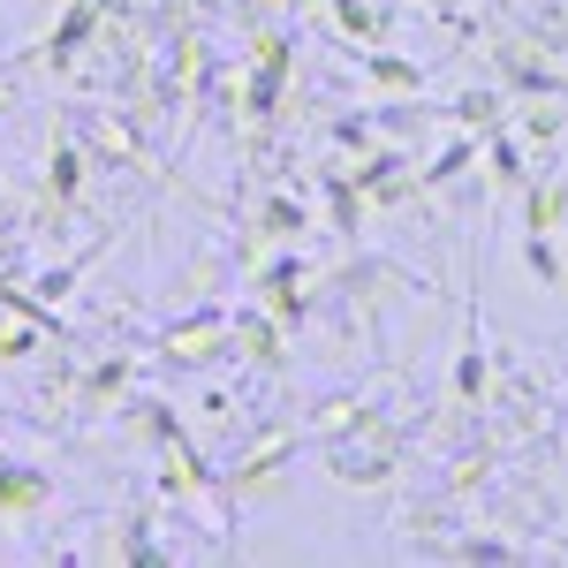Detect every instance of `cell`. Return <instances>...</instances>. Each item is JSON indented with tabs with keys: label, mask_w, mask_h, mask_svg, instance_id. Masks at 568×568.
<instances>
[{
	"label": "cell",
	"mask_w": 568,
	"mask_h": 568,
	"mask_svg": "<svg viewBox=\"0 0 568 568\" xmlns=\"http://www.w3.org/2000/svg\"><path fill=\"white\" fill-rule=\"evenodd\" d=\"M258 235H265V243L304 235V205H296V197H273V205H265V220H258Z\"/></svg>",
	"instance_id": "cell-13"
},
{
	"label": "cell",
	"mask_w": 568,
	"mask_h": 568,
	"mask_svg": "<svg viewBox=\"0 0 568 568\" xmlns=\"http://www.w3.org/2000/svg\"><path fill=\"white\" fill-rule=\"evenodd\" d=\"M364 417H372L364 402H349V394H334V402H326V409L311 417V433H318V439H342V433H364Z\"/></svg>",
	"instance_id": "cell-12"
},
{
	"label": "cell",
	"mask_w": 568,
	"mask_h": 568,
	"mask_svg": "<svg viewBox=\"0 0 568 568\" xmlns=\"http://www.w3.org/2000/svg\"><path fill=\"white\" fill-rule=\"evenodd\" d=\"M470 160H478V152H470V136H463V144H455L447 160H433V168H425V190H433V182H455L463 168H470Z\"/></svg>",
	"instance_id": "cell-17"
},
{
	"label": "cell",
	"mask_w": 568,
	"mask_h": 568,
	"mask_svg": "<svg viewBox=\"0 0 568 568\" xmlns=\"http://www.w3.org/2000/svg\"><path fill=\"white\" fill-rule=\"evenodd\" d=\"M53 8H61V0H53Z\"/></svg>",
	"instance_id": "cell-20"
},
{
	"label": "cell",
	"mask_w": 568,
	"mask_h": 568,
	"mask_svg": "<svg viewBox=\"0 0 568 568\" xmlns=\"http://www.w3.org/2000/svg\"><path fill=\"white\" fill-rule=\"evenodd\" d=\"M524 205H530V227H538V235H561V227H568V175L530 182Z\"/></svg>",
	"instance_id": "cell-8"
},
{
	"label": "cell",
	"mask_w": 568,
	"mask_h": 568,
	"mask_svg": "<svg viewBox=\"0 0 568 568\" xmlns=\"http://www.w3.org/2000/svg\"><path fill=\"white\" fill-rule=\"evenodd\" d=\"M296 281H304L296 265H273V273H265V281H258V288H265V311H273L281 326H304V311H311V296H304V288H296Z\"/></svg>",
	"instance_id": "cell-7"
},
{
	"label": "cell",
	"mask_w": 568,
	"mask_h": 568,
	"mask_svg": "<svg viewBox=\"0 0 568 568\" xmlns=\"http://www.w3.org/2000/svg\"><path fill=\"white\" fill-rule=\"evenodd\" d=\"M530 273H538L546 288H561V281H568V265H561V243H554V235H538V227H530Z\"/></svg>",
	"instance_id": "cell-15"
},
{
	"label": "cell",
	"mask_w": 568,
	"mask_h": 568,
	"mask_svg": "<svg viewBox=\"0 0 568 568\" xmlns=\"http://www.w3.org/2000/svg\"><path fill=\"white\" fill-rule=\"evenodd\" d=\"M326 16L349 31V45H379V39H387V16H379V8H364V0H326Z\"/></svg>",
	"instance_id": "cell-10"
},
{
	"label": "cell",
	"mask_w": 568,
	"mask_h": 568,
	"mask_svg": "<svg viewBox=\"0 0 568 568\" xmlns=\"http://www.w3.org/2000/svg\"><path fill=\"white\" fill-rule=\"evenodd\" d=\"M220 349H227V318H220V311H197V318L168 326V356H175V364H213Z\"/></svg>",
	"instance_id": "cell-4"
},
{
	"label": "cell",
	"mask_w": 568,
	"mask_h": 568,
	"mask_svg": "<svg viewBox=\"0 0 568 568\" xmlns=\"http://www.w3.org/2000/svg\"><path fill=\"white\" fill-rule=\"evenodd\" d=\"M16 77H23V69H16V61H0V114L16 106Z\"/></svg>",
	"instance_id": "cell-19"
},
{
	"label": "cell",
	"mask_w": 568,
	"mask_h": 568,
	"mask_svg": "<svg viewBox=\"0 0 568 568\" xmlns=\"http://www.w3.org/2000/svg\"><path fill=\"white\" fill-rule=\"evenodd\" d=\"M478 387H485V349H463V364H455V394L470 402Z\"/></svg>",
	"instance_id": "cell-18"
},
{
	"label": "cell",
	"mask_w": 568,
	"mask_h": 568,
	"mask_svg": "<svg viewBox=\"0 0 568 568\" xmlns=\"http://www.w3.org/2000/svg\"><path fill=\"white\" fill-rule=\"evenodd\" d=\"M554 130H561V106H554V91H538V99L524 106V136H530V144H546Z\"/></svg>",
	"instance_id": "cell-16"
},
{
	"label": "cell",
	"mask_w": 568,
	"mask_h": 568,
	"mask_svg": "<svg viewBox=\"0 0 568 568\" xmlns=\"http://www.w3.org/2000/svg\"><path fill=\"white\" fill-rule=\"evenodd\" d=\"M160 485L175 493V500H190V493H213V470L197 463V447L168 425V455H160Z\"/></svg>",
	"instance_id": "cell-5"
},
{
	"label": "cell",
	"mask_w": 568,
	"mask_h": 568,
	"mask_svg": "<svg viewBox=\"0 0 568 568\" xmlns=\"http://www.w3.org/2000/svg\"><path fill=\"white\" fill-rule=\"evenodd\" d=\"M106 0H61V16H53V31H45L39 45H23L16 53V69H31V61H45L53 77H69L77 61H84V45H99V31H106Z\"/></svg>",
	"instance_id": "cell-1"
},
{
	"label": "cell",
	"mask_w": 568,
	"mask_h": 568,
	"mask_svg": "<svg viewBox=\"0 0 568 568\" xmlns=\"http://www.w3.org/2000/svg\"><path fill=\"white\" fill-rule=\"evenodd\" d=\"M122 387H130V364H99L84 387H77V402L84 409H106V394H122Z\"/></svg>",
	"instance_id": "cell-14"
},
{
	"label": "cell",
	"mask_w": 568,
	"mask_h": 568,
	"mask_svg": "<svg viewBox=\"0 0 568 568\" xmlns=\"http://www.w3.org/2000/svg\"><path fill=\"white\" fill-rule=\"evenodd\" d=\"M45 508H53V478L0 455V524H31V516H45Z\"/></svg>",
	"instance_id": "cell-2"
},
{
	"label": "cell",
	"mask_w": 568,
	"mask_h": 568,
	"mask_svg": "<svg viewBox=\"0 0 568 568\" xmlns=\"http://www.w3.org/2000/svg\"><path fill=\"white\" fill-rule=\"evenodd\" d=\"M364 77H372V91H425V69L387 61V53H372V45H364Z\"/></svg>",
	"instance_id": "cell-11"
},
{
	"label": "cell",
	"mask_w": 568,
	"mask_h": 568,
	"mask_svg": "<svg viewBox=\"0 0 568 568\" xmlns=\"http://www.w3.org/2000/svg\"><path fill=\"white\" fill-rule=\"evenodd\" d=\"M136 152H144L136 122H122V114H91V160H136Z\"/></svg>",
	"instance_id": "cell-9"
},
{
	"label": "cell",
	"mask_w": 568,
	"mask_h": 568,
	"mask_svg": "<svg viewBox=\"0 0 568 568\" xmlns=\"http://www.w3.org/2000/svg\"><path fill=\"white\" fill-rule=\"evenodd\" d=\"M227 349L251 356L258 372H288V349H281V318H265V311H243V318H227Z\"/></svg>",
	"instance_id": "cell-3"
},
{
	"label": "cell",
	"mask_w": 568,
	"mask_h": 568,
	"mask_svg": "<svg viewBox=\"0 0 568 568\" xmlns=\"http://www.w3.org/2000/svg\"><path fill=\"white\" fill-rule=\"evenodd\" d=\"M84 144H77V136L69 130H53V152H45V197H61V205H69V197H77V190H84Z\"/></svg>",
	"instance_id": "cell-6"
}]
</instances>
